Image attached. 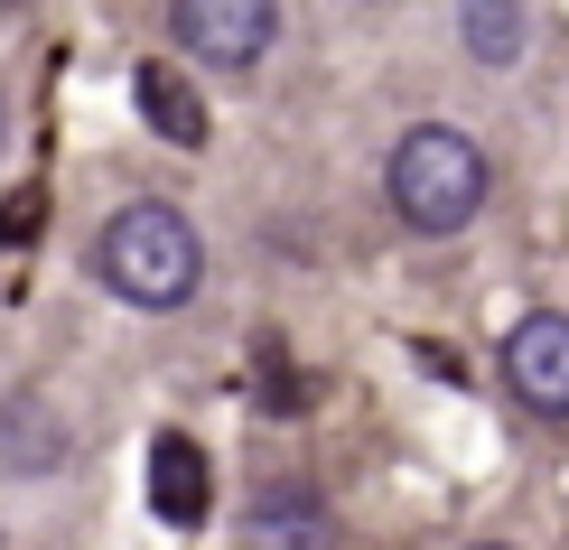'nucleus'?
Here are the masks:
<instances>
[{
    "instance_id": "1",
    "label": "nucleus",
    "mask_w": 569,
    "mask_h": 550,
    "mask_svg": "<svg viewBox=\"0 0 569 550\" xmlns=\"http://www.w3.org/2000/svg\"><path fill=\"white\" fill-rule=\"evenodd\" d=\"M93 280L122 308H140V318H169V308H187L206 290V233L169 197H131L93 233Z\"/></svg>"
},
{
    "instance_id": "2",
    "label": "nucleus",
    "mask_w": 569,
    "mask_h": 550,
    "mask_svg": "<svg viewBox=\"0 0 569 550\" xmlns=\"http://www.w3.org/2000/svg\"><path fill=\"white\" fill-rule=\"evenodd\" d=\"M383 197H392V214L420 243H448V233H467L486 214L495 159L477 150V131H458V122H411L392 140V159H383Z\"/></svg>"
},
{
    "instance_id": "3",
    "label": "nucleus",
    "mask_w": 569,
    "mask_h": 550,
    "mask_svg": "<svg viewBox=\"0 0 569 550\" xmlns=\"http://www.w3.org/2000/svg\"><path fill=\"white\" fill-rule=\"evenodd\" d=\"M169 38L216 76H252L280 38V0H169Z\"/></svg>"
},
{
    "instance_id": "4",
    "label": "nucleus",
    "mask_w": 569,
    "mask_h": 550,
    "mask_svg": "<svg viewBox=\"0 0 569 550\" xmlns=\"http://www.w3.org/2000/svg\"><path fill=\"white\" fill-rule=\"evenodd\" d=\"M495 364H505V392L523 401L532 420H569V308H532V318L495 346Z\"/></svg>"
},
{
    "instance_id": "5",
    "label": "nucleus",
    "mask_w": 569,
    "mask_h": 550,
    "mask_svg": "<svg viewBox=\"0 0 569 550\" xmlns=\"http://www.w3.org/2000/svg\"><path fill=\"white\" fill-rule=\"evenodd\" d=\"M233 550H346V532L318 486H262L233 522Z\"/></svg>"
},
{
    "instance_id": "6",
    "label": "nucleus",
    "mask_w": 569,
    "mask_h": 550,
    "mask_svg": "<svg viewBox=\"0 0 569 550\" xmlns=\"http://www.w3.org/2000/svg\"><path fill=\"white\" fill-rule=\"evenodd\" d=\"M150 513L169 522V532H197V522L216 513V467H206V448L187 439V429H159L150 439Z\"/></svg>"
},
{
    "instance_id": "7",
    "label": "nucleus",
    "mask_w": 569,
    "mask_h": 550,
    "mask_svg": "<svg viewBox=\"0 0 569 550\" xmlns=\"http://www.w3.org/2000/svg\"><path fill=\"white\" fill-rule=\"evenodd\" d=\"M131 112L150 122L169 150H206L216 140V122H206V93H197V76L187 66H169V57H150V66H131Z\"/></svg>"
},
{
    "instance_id": "8",
    "label": "nucleus",
    "mask_w": 569,
    "mask_h": 550,
    "mask_svg": "<svg viewBox=\"0 0 569 550\" xmlns=\"http://www.w3.org/2000/svg\"><path fill=\"white\" fill-rule=\"evenodd\" d=\"M66 467V420L47 392H10L0 401V476H19V486H38V476Z\"/></svg>"
},
{
    "instance_id": "9",
    "label": "nucleus",
    "mask_w": 569,
    "mask_h": 550,
    "mask_svg": "<svg viewBox=\"0 0 569 550\" xmlns=\"http://www.w3.org/2000/svg\"><path fill=\"white\" fill-rule=\"evenodd\" d=\"M458 47L467 66H486V76H513L532 47V10L523 0H458Z\"/></svg>"
},
{
    "instance_id": "10",
    "label": "nucleus",
    "mask_w": 569,
    "mask_h": 550,
    "mask_svg": "<svg viewBox=\"0 0 569 550\" xmlns=\"http://www.w3.org/2000/svg\"><path fill=\"white\" fill-rule=\"evenodd\" d=\"M0 150H10V103H0Z\"/></svg>"
},
{
    "instance_id": "11",
    "label": "nucleus",
    "mask_w": 569,
    "mask_h": 550,
    "mask_svg": "<svg viewBox=\"0 0 569 550\" xmlns=\"http://www.w3.org/2000/svg\"><path fill=\"white\" fill-rule=\"evenodd\" d=\"M19 10H29V0H0V19H19Z\"/></svg>"
},
{
    "instance_id": "12",
    "label": "nucleus",
    "mask_w": 569,
    "mask_h": 550,
    "mask_svg": "<svg viewBox=\"0 0 569 550\" xmlns=\"http://www.w3.org/2000/svg\"><path fill=\"white\" fill-rule=\"evenodd\" d=\"M467 550H505V541H467Z\"/></svg>"
},
{
    "instance_id": "13",
    "label": "nucleus",
    "mask_w": 569,
    "mask_h": 550,
    "mask_svg": "<svg viewBox=\"0 0 569 550\" xmlns=\"http://www.w3.org/2000/svg\"><path fill=\"white\" fill-rule=\"evenodd\" d=\"M373 10H383V0H373Z\"/></svg>"
},
{
    "instance_id": "14",
    "label": "nucleus",
    "mask_w": 569,
    "mask_h": 550,
    "mask_svg": "<svg viewBox=\"0 0 569 550\" xmlns=\"http://www.w3.org/2000/svg\"><path fill=\"white\" fill-rule=\"evenodd\" d=\"M0 550H10V541H0Z\"/></svg>"
}]
</instances>
